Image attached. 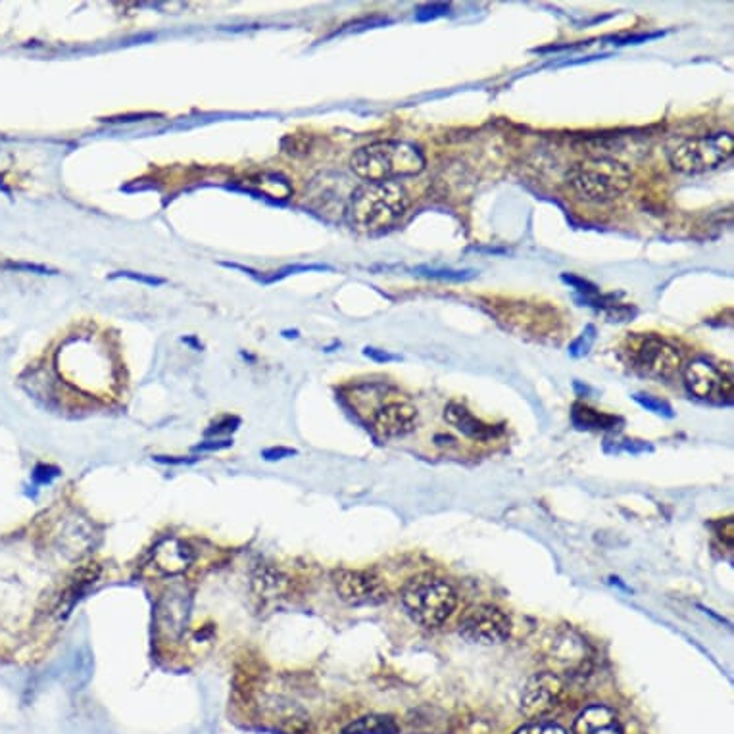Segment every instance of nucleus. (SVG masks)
Instances as JSON below:
<instances>
[{
  "instance_id": "28",
  "label": "nucleus",
  "mask_w": 734,
  "mask_h": 734,
  "mask_svg": "<svg viewBox=\"0 0 734 734\" xmlns=\"http://www.w3.org/2000/svg\"><path fill=\"white\" fill-rule=\"evenodd\" d=\"M237 425H239L237 417H227L225 421H221L218 425H212V429H208L206 435L212 437V435H220V433H231V431L237 429Z\"/></svg>"
},
{
  "instance_id": "2",
  "label": "nucleus",
  "mask_w": 734,
  "mask_h": 734,
  "mask_svg": "<svg viewBox=\"0 0 734 734\" xmlns=\"http://www.w3.org/2000/svg\"><path fill=\"white\" fill-rule=\"evenodd\" d=\"M350 166L367 183H383L423 172L425 156L421 148L406 141H377L358 148Z\"/></svg>"
},
{
  "instance_id": "8",
  "label": "nucleus",
  "mask_w": 734,
  "mask_h": 734,
  "mask_svg": "<svg viewBox=\"0 0 734 734\" xmlns=\"http://www.w3.org/2000/svg\"><path fill=\"white\" fill-rule=\"evenodd\" d=\"M333 587L344 604L360 608V606H379L387 602L389 590L369 571L362 569H337L331 575Z\"/></svg>"
},
{
  "instance_id": "19",
  "label": "nucleus",
  "mask_w": 734,
  "mask_h": 734,
  "mask_svg": "<svg viewBox=\"0 0 734 734\" xmlns=\"http://www.w3.org/2000/svg\"><path fill=\"white\" fill-rule=\"evenodd\" d=\"M100 577V565L98 563H85L81 565L74 573V577L70 579V585L64 590L62 598H60V613L68 615L72 612L75 602L93 587Z\"/></svg>"
},
{
  "instance_id": "9",
  "label": "nucleus",
  "mask_w": 734,
  "mask_h": 734,
  "mask_svg": "<svg viewBox=\"0 0 734 734\" xmlns=\"http://www.w3.org/2000/svg\"><path fill=\"white\" fill-rule=\"evenodd\" d=\"M565 696V683L554 673L533 675L521 692L519 708L525 717L540 719L556 710Z\"/></svg>"
},
{
  "instance_id": "22",
  "label": "nucleus",
  "mask_w": 734,
  "mask_h": 734,
  "mask_svg": "<svg viewBox=\"0 0 734 734\" xmlns=\"http://www.w3.org/2000/svg\"><path fill=\"white\" fill-rule=\"evenodd\" d=\"M450 12V4L444 2H433V4H425L421 8H417V22H429V20H437Z\"/></svg>"
},
{
  "instance_id": "30",
  "label": "nucleus",
  "mask_w": 734,
  "mask_h": 734,
  "mask_svg": "<svg viewBox=\"0 0 734 734\" xmlns=\"http://www.w3.org/2000/svg\"><path fill=\"white\" fill-rule=\"evenodd\" d=\"M114 277H127V279H133V281H141V283H147V285H152V287H156V285H164V279H160V277H147V275H137V273H133V271H122V273H118V275H114Z\"/></svg>"
},
{
  "instance_id": "15",
  "label": "nucleus",
  "mask_w": 734,
  "mask_h": 734,
  "mask_svg": "<svg viewBox=\"0 0 734 734\" xmlns=\"http://www.w3.org/2000/svg\"><path fill=\"white\" fill-rule=\"evenodd\" d=\"M444 419L454 429H458L464 437L473 439V441H490L502 433V427H494V425L485 423L483 419L473 416L462 404H454V402L444 408Z\"/></svg>"
},
{
  "instance_id": "3",
  "label": "nucleus",
  "mask_w": 734,
  "mask_h": 734,
  "mask_svg": "<svg viewBox=\"0 0 734 734\" xmlns=\"http://www.w3.org/2000/svg\"><path fill=\"white\" fill-rule=\"evenodd\" d=\"M565 183L587 202H612L633 185V172L613 158H587L565 173Z\"/></svg>"
},
{
  "instance_id": "13",
  "label": "nucleus",
  "mask_w": 734,
  "mask_h": 734,
  "mask_svg": "<svg viewBox=\"0 0 734 734\" xmlns=\"http://www.w3.org/2000/svg\"><path fill=\"white\" fill-rule=\"evenodd\" d=\"M494 314L498 316V319L506 321L508 325L512 327H519V329H537L539 333L546 331L548 327H552L556 323L558 318V312L548 308V306H542V304H527V302H515V304H508L504 308H496Z\"/></svg>"
},
{
  "instance_id": "32",
  "label": "nucleus",
  "mask_w": 734,
  "mask_h": 734,
  "mask_svg": "<svg viewBox=\"0 0 734 734\" xmlns=\"http://www.w3.org/2000/svg\"><path fill=\"white\" fill-rule=\"evenodd\" d=\"M233 442L231 441H208L200 442L198 446H195V452H214V450H223V448H229Z\"/></svg>"
},
{
  "instance_id": "1",
  "label": "nucleus",
  "mask_w": 734,
  "mask_h": 734,
  "mask_svg": "<svg viewBox=\"0 0 734 734\" xmlns=\"http://www.w3.org/2000/svg\"><path fill=\"white\" fill-rule=\"evenodd\" d=\"M410 206V195L398 181L366 183L350 198L348 220L362 233L389 229Z\"/></svg>"
},
{
  "instance_id": "26",
  "label": "nucleus",
  "mask_w": 734,
  "mask_h": 734,
  "mask_svg": "<svg viewBox=\"0 0 734 734\" xmlns=\"http://www.w3.org/2000/svg\"><path fill=\"white\" fill-rule=\"evenodd\" d=\"M514 734H567V731L556 725V723H531L525 725L521 729H517Z\"/></svg>"
},
{
  "instance_id": "16",
  "label": "nucleus",
  "mask_w": 734,
  "mask_h": 734,
  "mask_svg": "<svg viewBox=\"0 0 734 734\" xmlns=\"http://www.w3.org/2000/svg\"><path fill=\"white\" fill-rule=\"evenodd\" d=\"M573 734H623L615 711L602 704L588 706L573 723Z\"/></svg>"
},
{
  "instance_id": "7",
  "label": "nucleus",
  "mask_w": 734,
  "mask_h": 734,
  "mask_svg": "<svg viewBox=\"0 0 734 734\" xmlns=\"http://www.w3.org/2000/svg\"><path fill=\"white\" fill-rule=\"evenodd\" d=\"M460 635L473 644L496 646L512 635L510 615L490 604L473 608L460 623Z\"/></svg>"
},
{
  "instance_id": "20",
  "label": "nucleus",
  "mask_w": 734,
  "mask_h": 734,
  "mask_svg": "<svg viewBox=\"0 0 734 734\" xmlns=\"http://www.w3.org/2000/svg\"><path fill=\"white\" fill-rule=\"evenodd\" d=\"M398 725L389 715H364L352 721L343 734H396Z\"/></svg>"
},
{
  "instance_id": "21",
  "label": "nucleus",
  "mask_w": 734,
  "mask_h": 734,
  "mask_svg": "<svg viewBox=\"0 0 734 734\" xmlns=\"http://www.w3.org/2000/svg\"><path fill=\"white\" fill-rule=\"evenodd\" d=\"M571 417H573V423L579 429H612V427H615V423L619 421L617 417L596 412V410H592L588 406H583V404H577L573 408Z\"/></svg>"
},
{
  "instance_id": "4",
  "label": "nucleus",
  "mask_w": 734,
  "mask_h": 734,
  "mask_svg": "<svg viewBox=\"0 0 734 734\" xmlns=\"http://www.w3.org/2000/svg\"><path fill=\"white\" fill-rule=\"evenodd\" d=\"M402 606L421 627H441L458 608V592L446 581L419 575L402 590Z\"/></svg>"
},
{
  "instance_id": "29",
  "label": "nucleus",
  "mask_w": 734,
  "mask_h": 734,
  "mask_svg": "<svg viewBox=\"0 0 734 734\" xmlns=\"http://www.w3.org/2000/svg\"><path fill=\"white\" fill-rule=\"evenodd\" d=\"M58 475V469L56 467H50V465H39L33 473V479L37 483H50L54 477Z\"/></svg>"
},
{
  "instance_id": "31",
  "label": "nucleus",
  "mask_w": 734,
  "mask_h": 734,
  "mask_svg": "<svg viewBox=\"0 0 734 734\" xmlns=\"http://www.w3.org/2000/svg\"><path fill=\"white\" fill-rule=\"evenodd\" d=\"M294 454H296V450H293V448H283V446H279V448H268V450L264 452V458H266V460H283V458L294 456Z\"/></svg>"
},
{
  "instance_id": "18",
  "label": "nucleus",
  "mask_w": 734,
  "mask_h": 734,
  "mask_svg": "<svg viewBox=\"0 0 734 734\" xmlns=\"http://www.w3.org/2000/svg\"><path fill=\"white\" fill-rule=\"evenodd\" d=\"M62 542L64 546L68 548V552H72L74 558H83L87 556L95 544H97V531L95 527L85 519V517H74L66 529H64V535H62Z\"/></svg>"
},
{
  "instance_id": "24",
  "label": "nucleus",
  "mask_w": 734,
  "mask_h": 734,
  "mask_svg": "<svg viewBox=\"0 0 734 734\" xmlns=\"http://www.w3.org/2000/svg\"><path fill=\"white\" fill-rule=\"evenodd\" d=\"M417 273L423 275V277L446 279V281H465V279H471L475 275L473 271L429 270V268H419Z\"/></svg>"
},
{
  "instance_id": "17",
  "label": "nucleus",
  "mask_w": 734,
  "mask_h": 734,
  "mask_svg": "<svg viewBox=\"0 0 734 734\" xmlns=\"http://www.w3.org/2000/svg\"><path fill=\"white\" fill-rule=\"evenodd\" d=\"M250 585L252 592L262 598V600H271V598H279L287 592L289 588V579L275 569L270 563H260L250 577Z\"/></svg>"
},
{
  "instance_id": "34",
  "label": "nucleus",
  "mask_w": 734,
  "mask_h": 734,
  "mask_svg": "<svg viewBox=\"0 0 734 734\" xmlns=\"http://www.w3.org/2000/svg\"><path fill=\"white\" fill-rule=\"evenodd\" d=\"M8 268H12V270L37 271V273H50V270H47V268L33 266V264H8Z\"/></svg>"
},
{
  "instance_id": "33",
  "label": "nucleus",
  "mask_w": 734,
  "mask_h": 734,
  "mask_svg": "<svg viewBox=\"0 0 734 734\" xmlns=\"http://www.w3.org/2000/svg\"><path fill=\"white\" fill-rule=\"evenodd\" d=\"M364 354H366L367 358L375 360V362H392V360H398V356H392L389 352L377 350V348H366Z\"/></svg>"
},
{
  "instance_id": "25",
  "label": "nucleus",
  "mask_w": 734,
  "mask_h": 734,
  "mask_svg": "<svg viewBox=\"0 0 734 734\" xmlns=\"http://www.w3.org/2000/svg\"><path fill=\"white\" fill-rule=\"evenodd\" d=\"M594 333H596V329L592 325H588L587 329L581 333V337L571 344V348H569L571 356H585L592 343H594V339H596Z\"/></svg>"
},
{
  "instance_id": "10",
  "label": "nucleus",
  "mask_w": 734,
  "mask_h": 734,
  "mask_svg": "<svg viewBox=\"0 0 734 734\" xmlns=\"http://www.w3.org/2000/svg\"><path fill=\"white\" fill-rule=\"evenodd\" d=\"M635 364L642 375L667 381L681 369V354L660 337H648L638 346Z\"/></svg>"
},
{
  "instance_id": "12",
  "label": "nucleus",
  "mask_w": 734,
  "mask_h": 734,
  "mask_svg": "<svg viewBox=\"0 0 734 734\" xmlns=\"http://www.w3.org/2000/svg\"><path fill=\"white\" fill-rule=\"evenodd\" d=\"M419 421L416 406L410 402H389L373 416L375 431L385 439H398L414 433Z\"/></svg>"
},
{
  "instance_id": "6",
  "label": "nucleus",
  "mask_w": 734,
  "mask_h": 734,
  "mask_svg": "<svg viewBox=\"0 0 734 734\" xmlns=\"http://www.w3.org/2000/svg\"><path fill=\"white\" fill-rule=\"evenodd\" d=\"M193 612V596L187 587H172L166 590L154 608V631L156 637L166 642L181 640Z\"/></svg>"
},
{
  "instance_id": "5",
  "label": "nucleus",
  "mask_w": 734,
  "mask_h": 734,
  "mask_svg": "<svg viewBox=\"0 0 734 734\" xmlns=\"http://www.w3.org/2000/svg\"><path fill=\"white\" fill-rule=\"evenodd\" d=\"M734 139L731 133L717 131L710 135L694 137L673 148L669 164L675 172L685 175L711 172L727 164L733 158Z\"/></svg>"
},
{
  "instance_id": "14",
  "label": "nucleus",
  "mask_w": 734,
  "mask_h": 734,
  "mask_svg": "<svg viewBox=\"0 0 734 734\" xmlns=\"http://www.w3.org/2000/svg\"><path fill=\"white\" fill-rule=\"evenodd\" d=\"M193 560H195L193 548L185 540L177 539V537H166L160 540L152 552L154 567L168 577H179L185 571H189Z\"/></svg>"
},
{
  "instance_id": "23",
  "label": "nucleus",
  "mask_w": 734,
  "mask_h": 734,
  "mask_svg": "<svg viewBox=\"0 0 734 734\" xmlns=\"http://www.w3.org/2000/svg\"><path fill=\"white\" fill-rule=\"evenodd\" d=\"M638 404L654 414H660V416L673 417V410L667 402H663L660 398H654V396H648V394H637L635 396Z\"/></svg>"
},
{
  "instance_id": "27",
  "label": "nucleus",
  "mask_w": 734,
  "mask_h": 734,
  "mask_svg": "<svg viewBox=\"0 0 734 734\" xmlns=\"http://www.w3.org/2000/svg\"><path fill=\"white\" fill-rule=\"evenodd\" d=\"M717 535L723 542H727L729 546H733L734 542V521L733 517L717 523Z\"/></svg>"
},
{
  "instance_id": "11",
  "label": "nucleus",
  "mask_w": 734,
  "mask_h": 734,
  "mask_svg": "<svg viewBox=\"0 0 734 734\" xmlns=\"http://www.w3.org/2000/svg\"><path fill=\"white\" fill-rule=\"evenodd\" d=\"M686 391L700 400H731L733 381L706 360H694L683 371Z\"/></svg>"
}]
</instances>
